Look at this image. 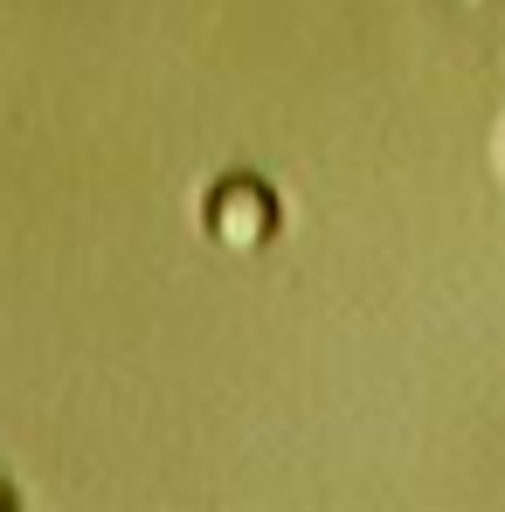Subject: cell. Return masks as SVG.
<instances>
[{"mask_svg":"<svg viewBox=\"0 0 505 512\" xmlns=\"http://www.w3.org/2000/svg\"><path fill=\"white\" fill-rule=\"evenodd\" d=\"M277 222H284V208H277L270 180H256V173H222V180L208 187V201H201L208 243L229 250V256H256L277 236Z\"/></svg>","mask_w":505,"mask_h":512,"instance_id":"obj_1","label":"cell"},{"mask_svg":"<svg viewBox=\"0 0 505 512\" xmlns=\"http://www.w3.org/2000/svg\"><path fill=\"white\" fill-rule=\"evenodd\" d=\"M0 506H14V485H0Z\"/></svg>","mask_w":505,"mask_h":512,"instance_id":"obj_2","label":"cell"},{"mask_svg":"<svg viewBox=\"0 0 505 512\" xmlns=\"http://www.w3.org/2000/svg\"><path fill=\"white\" fill-rule=\"evenodd\" d=\"M464 7H492V0H464Z\"/></svg>","mask_w":505,"mask_h":512,"instance_id":"obj_3","label":"cell"}]
</instances>
